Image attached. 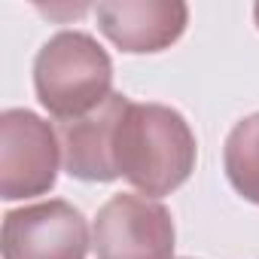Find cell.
Masks as SVG:
<instances>
[{"label":"cell","instance_id":"3","mask_svg":"<svg viewBox=\"0 0 259 259\" xmlns=\"http://www.w3.org/2000/svg\"><path fill=\"white\" fill-rule=\"evenodd\" d=\"M61 141L31 110L0 116V195L7 201L43 195L55 186Z\"/></svg>","mask_w":259,"mask_h":259},{"label":"cell","instance_id":"9","mask_svg":"<svg viewBox=\"0 0 259 259\" xmlns=\"http://www.w3.org/2000/svg\"><path fill=\"white\" fill-rule=\"evenodd\" d=\"M253 19H256V28H259V4L253 7Z\"/></svg>","mask_w":259,"mask_h":259},{"label":"cell","instance_id":"4","mask_svg":"<svg viewBox=\"0 0 259 259\" xmlns=\"http://www.w3.org/2000/svg\"><path fill=\"white\" fill-rule=\"evenodd\" d=\"M92 247L98 259H171V210L147 195H113L95 217Z\"/></svg>","mask_w":259,"mask_h":259},{"label":"cell","instance_id":"8","mask_svg":"<svg viewBox=\"0 0 259 259\" xmlns=\"http://www.w3.org/2000/svg\"><path fill=\"white\" fill-rule=\"evenodd\" d=\"M226 177L235 186V192L253 204H259V113L241 119L223 150Z\"/></svg>","mask_w":259,"mask_h":259},{"label":"cell","instance_id":"2","mask_svg":"<svg viewBox=\"0 0 259 259\" xmlns=\"http://www.w3.org/2000/svg\"><path fill=\"white\" fill-rule=\"evenodd\" d=\"M110 55L82 31L55 34L34 58V89L40 104L58 122L98 110L113 92Z\"/></svg>","mask_w":259,"mask_h":259},{"label":"cell","instance_id":"1","mask_svg":"<svg viewBox=\"0 0 259 259\" xmlns=\"http://www.w3.org/2000/svg\"><path fill=\"white\" fill-rule=\"evenodd\" d=\"M116 168L147 198L171 195L195 168L189 122L165 104H132L116 132Z\"/></svg>","mask_w":259,"mask_h":259},{"label":"cell","instance_id":"6","mask_svg":"<svg viewBox=\"0 0 259 259\" xmlns=\"http://www.w3.org/2000/svg\"><path fill=\"white\" fill-rule=\"evenodd\" d=\"M132 107L125 95H110L98 110L89 116L61 122L58 141H61V162L64 171L76 180L107 183L119 177L116 168V132L125 110Z\"/></svg>","mask_w":259,"mask_h":259},{"label":"cell","instance_id":"5","mask_svg":"<svg viewBox=\"0 0 259 259\" xmlns=\"http://www.w3.org/2000/svg\"><path fill=\"white\" fill-rule=\"evenodd\" d=\"M89 226L67 201H40L4 217V259H85Z\"/></svg>","mask_w":259,"mask_h":259},{"label":"cell","instance_id":"7","mask_svg":"<svg viewBox=\"0 0 259 259\" xmlns=\"http://www.w3.org/2000/svg\"><path fill=\"white\" fill-rule=\"evenodd\" d=\"M95 13L101 34L122 52H162L189 22V7L180 0H107Z\"/></svg>","mask_w":259,"mask_h":259}]
</instances>
